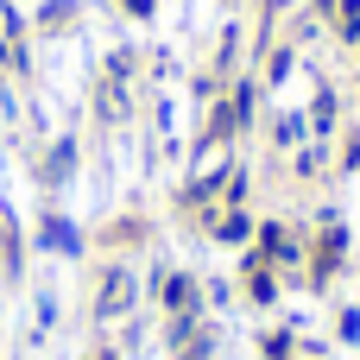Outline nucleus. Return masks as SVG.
Returning <instances> with one entry per match:
<instances>
[{
  "instance_id": "nucleus-1",
  "label": "nucleus",
  "mask_w": 360,
  "mask_h": 360,
  "mask_svg": "<svg viewBox=\"0 0 360 360\" xmlns=\"http://www.w3.org/2000/svg\"><path fill=\"white\" fill-rule=\"evenodd\" d=\"M114 310H127V272H114L108 291H101V316H114Z\"/></svg>"
},
{
  "instance_id": "nucleus-2",
  "label": "nucleus",
  "mask_w": 360,
  "mask_h": 360,
  "mask_svg": "<svg viewBox=\"0 0 360 360\" xmlns=\"http://www.w3.org/2000/svg\"><path fill=\"white\" fill-rule=\"evenodd\" d=\"M165 304L184 310V304H190V278H171V285H165Z\"/></svg>"
}]
</instances>
